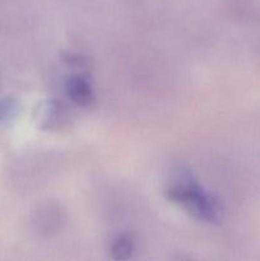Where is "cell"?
Listing matches in <instances>:
<instances>
[{
  "label": "cell",
  "instance_id": "6da1fadb",
  "mask_svg": "<svg viewBox=\"0 0 260 261\" xmlns=\"http://www.w3.org/2000/svg\"><path fill=\"white\" fill-rule=\"evenodd\" d=\"M166 196L200 221L214 223L221 221L223 216L219 201L204 190L189 173L173 177L166 188Z\"/></svg>",
  "mask_w": 260,
  "mask_h": 261
},
{
  "label": "cell",
  "instance_id": "7a4b0ae2",
  "mask_svg": "<svg viewBox=\"0 0 260 261\" xmlns=\"http://www.w3.org/2000/svg\"><path fill=\"white\" fill-rule=\"evenodd\" d=\"M66 94L75 105L82 107L91 106L94 102V92L87 76L74 74L66 81Z\"/></svg>",
  "mask_w": 260,
  "mask_h": 261
},
{
  "label": "cell",
  "instance_id": "3957f363",
  "mask_svg": "<svg viewBox=\"0 0 260 261\" xmlns=\"http://www.w3.org/2000/svg\"><path fill=\"white\" fill-rule=\"evenodd\" d=\"M134 251V244L129 236H117L111 244V255L116 260H126Z\"/></svg>",
  "mask_w": 260,
  "mask_h": 261
},
{
  "label": "cell",
  "instance_id": "277c9868",
  "mask_svg": "<svg viewBox=\"0 0 260 261\" xmlns=\"http://www.w3.org/2000/svg\"><path fill=\"white\" fill-rule=\"evenodd\" d=\"M12 112V106L8 102H2L0 103V119H7L10 116Z\"/></svg>",
  "mask_w": 260,
  "mask_h": 261
}]
</instances>
